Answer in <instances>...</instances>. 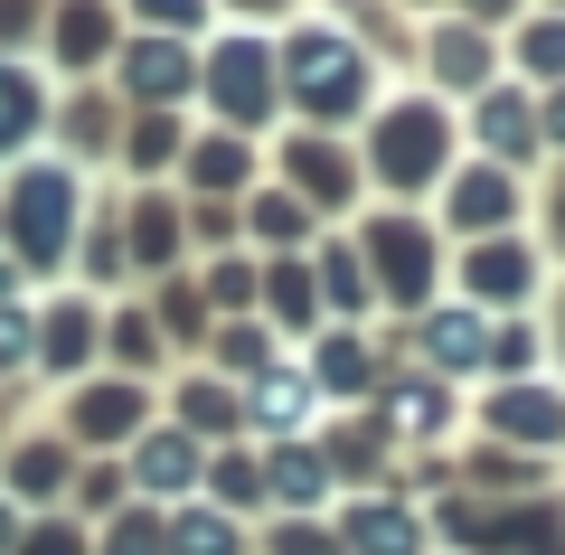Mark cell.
Segmentation results:
<instances>
[{"label": "cell", "mask_w": 565, "mask_h": 555, "mask_svg": "<svg viewBox=\"0 0 565 555\" xmlns=\"http://www.w3.org/2000/svg\"><path fill=\"white\" fill-rule=\"evenodd\" d=\"M151 20H170V29H199V0H141Z\"/></svg>", "instance_id": "obj_21"}, {"label": "cell", "mask_w": 565, "mask_h": 555, "mask_svg": "<svg viewBox=\"0 0 565 555\" xmlns=\"http://www.w3.org/2000/svg\"><path fill=\"white\" fill-rule=\"evenodd\" d=\"M377 255H386V282H396V292L424 282V236L415 226H377Z\"/></svg>", "instance_id": "obj_7"}, {"label": "cell", "mask_w": 565, "mask_h": 555, "mask_svg": "<svg viewBox=\"0 0 565 555\" xmlns=\"http://www.w3.org/2000/svg\"><path fill=\"white\" fill-rule=\"evenodd\" d=\"M132 85H141V95H180V85H189V47L180 39H141L132 47Z\"/></svg>", "instance_id": "obj_5"}, {"label": "cell", "mask_w": 565, "mask_h": 555, "mask_svg": "<svg viewBox=\"0 0 565 555\" xmlns=\"http://www.w3.org/2000/svg\"><path fill=\"white\" fill-rule=\"evenodd\" d=\"M57 226H66V179H29L20 245H29V255H57Z\"/></svg>", "instance_id": "obj_4"}, {"label": "cell", "mask_w": 565, "mask_h": 555, "mask_svg": "<svg viewBox=\"0 0 565 555\" xmlns=\"http://www.w3.org/2000/svg\"><path fill=\"white\" fill-rule=\"evenodd\" d=\"M207 85H217V104H226L236 122H255L264 104H274V57H264L255 39H226L217 66H207Z\"/></svg>", "instance_id": "obj_2"}, {"label": "cell", "mask_w": 565, "mask_h": 555, "mask_svg": "<svg viewBox=\"0 0 565 555\" xmlns=\"http://www.w3.org/2000/svg\"><path fill=\"white\" fill-rule=\"evenodd\" d=\"M122 424H132V396H122V386L85 396V434H122Z\"/></svg>", "instance_id": "obj_16"}, {"label": "cell", "mask_w": 565, "mask_h": 555, "mask_svg": "<svg viewBox=\"0 0 565 555\" xmlns=\"http://www.w3.org/2000/svg\"><path fill=\"white\" fill-rule=\"evenodd\" d=\"M434 151H444V122H434V104H405V122H386V141H377L386 179H424V170H434Z\"/></svg>", "instance_id": "obj_3"}, {"label": "cell", "mask_w": 565, "mask_h": 555, "mask_svg": "<svg viewBox=\"0 0 565 555\" xmlns=\"http://www.w3.org/2000/svg\"><path fill=\"white\" fill-rule=\"evenodd\" d=\"M434 357H452V367L481 357V320H434Z\"/></svg>", "instance_id": "obj_15"}, {"label": "cell", "mask_w": 565, "mask_h": 555, "mask_svg": "<svg viewBox=\"0 0 565 555\" xmlns=\"http://www.w3.org/2000/svg\"><path fill=\"white\" fill-rule=\"evenodd\" d=\"M170 546H180V555H226L236 536H226L217 517H180V527H170Z\"/></svg>", "instance_id": "obj_11"}, {"label": "cell", "mask_w": 565, "mask_h": 555, "mask_svg": "<svg viewBox=\"0 0 565 555\" xmlns=\"http://www.w3.org/2000/svg\"><path fill=\"white\" fill-rule=\"evenodd\" d=\"M471 282H481V292H519V282H527V255L490 245V255H481V274H471Z\"/></svg>", "instance_id": "obj_12"}, {"label": "cell", "mask_w": 565, "mask_h": 555, "mask_svg": "<svg viewBox=\"0 0 565 555\" xmlns=\"http://www.w3.org/2000/svg\"><path fill=\"white\" fill-rule=\"evenodd\" d=\"M29 122H39V85H29V76H20V66L0 57V141H20V132H29Z\"/></svg>", "instance_id": "obj_8"}, {"label": "cell", "mask_w": 565, "mask_h": 555, "mask_svg": "<svg viewBox=\"0 0 565 555\" xmlns=\"http://www.w3.org/2000/svg\"><path fill=\"white\" fill-rule=\"evenodd\" d=\"M0 536H10V517H0Z\"/></svg>", "instance_id": "obj_27"}, {"label": "cell", "mask_w": 565, "mask_h": 555, "mask_svg": "<svg viewBox=\"0 0 565 555\" xmlns=\"http://www.w3.org/2000/svg\"><path fill=\"white\" fill-rule=\"evenodd\" d=\"M452 207H462V217H500V207H509V189H500V179H462V199H452Z\"/></svg>", "instance_id": "obj_18"}, {"label": "cell", "mask_w": 565, "mask_h": 555, "mask_svg": "<svg viewBox=\"0 0 565 555\" xmlns=\"http://www.w3.org/2000/svg\"><path fill=\"white\" fill-rule=\"evenodd\" d=\"M282 66H292V95H302L311 114H349V104L367 95V57L340 39V29H302Z\"/></svg>", "instance_id": "obj_1"}, {"label": "cell", "mask_w": 565, "mask_h": 555, "mask_svg": "<svg viewBox=\"0 0 565 555\" xmlns=\"http://www.w3.org/2000/svg\"><path fill=\"white\" fill-rule=\"evenodd\" d=\"M556 132H565V95H556Z\"/></svg>", "instance_id": "obj_25"}, {"label": "cell", "mask_w": 565, "mask_h": 555, "mask_svg": "<svg viewBox=\"0 0 565 555\" xmlns=\"http://www.w3.org/2000/svg\"><path fill=\"white\" fill-rule=\"evenodd\" d=\"M245 10H274V0H245Z\"/></svg>", "instance_id": "obj_26"}, {"label": "cell", "mask_w": 565, "mask_h": 555, "mask_svg": "<svg viewBox=\"0 0 565 555\" xmlns=\"http://www.w3.org/2000/svg\"><path fill=\"white\" fill-rule=\"evenodd\" d=\"M39 20V0H0V39H10V29H29Z\"/></svg>", "instance_id": "obj_22"}, {"label": "cell", "mask_w": 565, "mask_h": 555, "mask_svg": "<svg viewBox=\"0 0 565 555\" xmlns=\"http://www.w3.org/2000/svg\"><path fill=\"white\" fill-rule=\"evenodd\" d=\"M359 546H367V555H405V517H396V509H367V517H359Z\"/></svg>", "instance_id": "obj_13"}, {"label": "cell", "mask_w": 565, "mask_h": 555, "mask_svg": "<svg viewBox=\"0 0 565 555\" xmlns=\"http://www.w3.org/2000/svg\"><path fill=\"white\" fill-rule=\"evenodd\" d=\"M434 57H444V76H481V29H444Z\"/></svg>", "instance_id": "obj_14"}, {"label": "cell", "mask_w": 565, "mask_h": 555, "mask_svg": "<svg viewBox=\"0 0 565 555\" xmlns=\"http://www.w3.org/2000/svg\"><path fill=\"white\" fill-rule=\"evenodd\" d=\"M141 471H151V480H170V490H180V480H189V452H180V442H151V461H141Z\"/></svg>", "instance_id": "obj_20"}, {"label": "cell", "mask_w": 565, "mask_h": 555, "mask_svg": "<svg viewBox=\"0 0 565 555\" xmlns=\"http://www.w3.org/2000/svg\"><path fill=\"white\" fill-rule=\"evenodd\" d=\"M151 546H161L151 527H122V546H114V555H151Z\"/></svg>", "instance_id": "obj_23"}, {"label": "cell", "mask_w": 565, "mask_h": 555, "mask_svg": "<svg viewBox=\"0 0 565 555\" xmlns=\"http://www.w3.org/2000/svg\"><path fill=\"white\" fill-rule=\"evenodd\" d=\"M274 480H282V499H321V490H330V471H321L311 452H282V471H274Z\"/></svg>", "instance_id": "obj_10"}, {"label": "cell", "mask_w": 565, "mask_h": 555, "mask_svg": "<svg viewBox=\"0 0 565 555\" xmlns=\"http://www.w3.org/2000/svg\"><path fill=\"white\" fill-rule=\"evenodd\" d=\"M527 66H546V76L565 66V20H537V29H527Z\"/></svg>", "instance_id": "obj_19"}, {"label": "cell", "mask_w": 565, "mask_h": 555, "mask_svg": "<svg viewBox=\"0 0 565 555\" xmlns=\"http://www.w3.org/2000/svg\"><path fill=\"white\" fill-rule=\"evenodd\" d=\"M500 434H556V396H500Z\"/></svg>", "instance_id": "obj_9"}, {"label": "cell", "mask_w": 565, "mask_h": 555, "mask_svg": "<svg viewBox=\"0 0 565 555\" xmlns=\"http://www.w3.org/2000/svg\"><path fill=\"white\" fill-rule=\"evenodd\" d=\"M57 47H66V57H104V47H114V10H104V0H76V10H66V20H57Z\"/></svg>", "instance_id": "obj_6"}, {"label": "cell", "mask_w": 565, "mask_h": 555, "mask_svg": "<svg viewBox=\"0 0 565 555\" xmlns=\"http://www.w3.org/2000/svg\"><path fill=\"white\" fill-rule=\"evenodd\" d=\"M481 114H490V141H500V151H519V141H527V122H519L527 104H519V95H490Z\"/></svg>", "instance_id": "obj_17"}, {"label": "cell", "mask_w": 565, "mask_h": 555, "mask_svg": "<svg viewBox=\"0 0 565 555\" xmlns=\"http://www.w3.org/2000/svg\"><path fill=\"white\" fill-rule=\"evenodd\" d=\"M462 10H509V0H462Z\"/></svg>", "instance_id": "obj_24"}]
</instances>
